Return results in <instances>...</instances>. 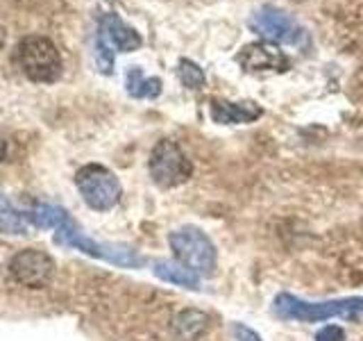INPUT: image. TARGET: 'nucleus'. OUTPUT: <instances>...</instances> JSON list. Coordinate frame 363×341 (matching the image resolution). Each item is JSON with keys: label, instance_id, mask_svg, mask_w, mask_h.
Wrapping results in <instances>:
<instances>
[{"label": "nucleus", "instance_id": "obj_6", "mask_svg": "<svg viewBox=\"0 0 363 341\" xmlns=\"http://www.w3.org/2000/svg\"><path fill=\"white\" fill-rule=\"evenodd\" d=\"M147 170H150V178L157 187L175 189L193 175V164L175 141L162 139L152 148L150 159H147Z\"/></svg>", "mask_w": 363, "mask_h": 341}, {"label": "nucleus", "instance_id": "obj_14", "mask_svg": "<svg viewBox=\"0 0 363 341\" xmlns=\"http://www.w3.org/2000/svg\"><path fill=\"white\" fill-rule=\"evenodd\" d=\"M209 328V316L200 310H184L175 316V332L184 341H198Z\"/></svg>", "mask_w": 363, "mask_h": 341}, {"label": "nucleus", "instance_id": "obj_9", "mask_svg": "<svg viewBox=\"0 0 363 341\" xmlns=\"http://www.w3.org/2000/svg\"><path fill=\"white\" fill-rule=\"evenodd\" d=\"M236 62L250 73H259V71H275L277 73V71H286L291 66L289 57L277 48V43H270V41L247 43L245 48L238 53Z\"/></svg>", "mask_w": 363, "mask_h": 341}, {"label": "nucleus", "instance_id": "obj_12", "mask_svg": "<svg viewBox=\"0 0 363 341\" xmlns=\"http://www.w3.org/2000/svg\"><path fill=\"white\" fill-rule=\"evenodd\" d=\"M152 273L164 282L177 284V287H184L191 291L200 289V276L196 271H191L189 266H184L182 261H170V259H159L155 261Z\"/></svg>", "mask_w": 363, "mask_h": 341}, {"label": "nucleus", "instance_id": "obj_1", "mask_svg": "<svg viewBox=\"0 0 363 341\" xmlns=\"http://www.w3.org/2000/svg\"><path fill=\"white\" fill-rule=\"evenodd\" d=\"M275 314L284 321H300V323H320L329 318H350V321H359L363 318V298H338V301H320L309 303L302 301L298 296L279 293L275 298Z\"/></svg>", "mask_w": 363, "mask_h": 341}, {"label": "nucleus", "instance_id": "obj_19", "mask_svg": "<svg viewBox=\"0 0 363 341\" xmlns=\"http://www.w3.org/2000/svg\"><path fill=\"white\" fill-rule=\"evenodd\" d=\"M315 341H345V330L340 325H325L323 330H318Z\"/></svg>", "mask_w": 363, "mask_h": 341}, {"label": "nucleus", "instance_id": "obj_18", "mask_svg": "<svg viewBox=\"0 0 363 341\" xmlns=\"http://www.w3.org/2000/svg\"><path fill=\"white\" fill-rule=\"evenodd\" d=\"M96 64L100 68V73H105V75L113 71V50H109L107 45H102L100 41H96Z\"/></svg>", "mask_w": 363, "mask_h": 341}, {"label": "nucleus", "instance_id": "obj_16", "mask_svg": "<svg viewBox=\"0 0 363 341\" xmlns=\"http://www.w3.org/2000/svg\"><path fill=\"white\" fill-rule=\"evenodd\" d=\"M28 227V216L18 214L11 205L0 196V232L5 234H23Z\"/></svg>", "mask_w": 363, "mask_h": 341}, {"label": "nucleus", "instance_id": "obj_21", "mask_svg": "<svg viewBox=\"0 0 363 341\" xmlns=\"http://www.w3.org/2000/svg\"><path fill=\"white\" fill-rule=\"evenodd\" d=\"M5 155H7V144H5L3 139H0V162L5 159Z\"/></svg>", "mask_w": 363, "mask_h": 341}, {"label": "nucleus", "instance_id": "obj_5", "mask_svg": "<svg viewBox=\"0 0 363 341\" xmlns=\"http://www.w3.org/2000/svg\"><path fill=\"white\" fill-rule=\"evenodd\" d=\"M55 242L60 246H66V248L82 250L84 255L105 259V261H109V264H116L123 269H141L145 264V257L136 253L134 248L121 246V244H100V242H96V239L86 237L84 232H79L75 225H68V227H64V230H57Z\"/></svg>", "mask_w": 363, "mask_h": 341}, {"label": "nucleus", "instance_id": "obj_22", "mask_svg": "<svg viewBox=\"0 0 363 341\" xmlns=\"http://www.w3.org/2000/svg\"><path fill=\"white\" fill-rule=\"evenodd\" d=\"M5 39H7V32H5V28L0 26V48H3L5 45Z\"/></svg>", "mask_w": 363, "mask_h": 341}, {"label": "nucleus", "instance_id": "obj_13", "mask_svg": "<svg viewBox=\"0 0 363 341\" xmlns=\"http://www.w3.org/2000/svg\"><path fill=\"white\" fill-rule=\"evenodd\" d=\"M28 216V221L32 225L41 227V230H64V227L73 225L71 216L64 207H57V205H37Z\"/></svg>", "mask_w": 363, "mask_h": 341}, {"label": "nucleus", "instance_id": "obj_8", "mask_svg": "<svg viewBox=\"0 0 363 341\" xmlns=\"http://www.w3.org/2000/svg\"><path fill=\"white\" fill-rule=\"evenodd\" d=\"M252 28L261 39L270 43H298L302 37V28L295 23L286 11L272 5H264L250 18Z\"/></svg>", "mask_w": 363, "mask_h": 341}, {"label": "nucleus", "instance_id": "obj_20", "mask_svg": "<svg viewBox=\"0 0 363 341\" xmlns=\"http://www.w3.org/2000/svg\"><path fill=\"white\" fill-rule=\"evenodd\" d=\"M232 335L236 341H261V337L255 332L252 328H247L245 323H234L232 325Z\"/></svg>", "mask_w": 363, "mask_h": 341}, {"label": "nucleus", "instance_id": "obj_11", "mask_svg": "<svg viewBox=\"0 0 363 341\" xmlns=\"http://www.w3.org/2000/svg\"><path fill=\"white\" fill-rule=\"evenodd\" d=\"M209 114L216 123L220 125H236V123H252L261 117V107L255 102H230V100H211Z\"/></svg>", "mask_w": 363, "mask_h": 341}, {"label": "nucleus", "instance_id": "obj_17", "mask_svg": "<svg viewBox=\"0 0 363 341\" xmlns=\"http://www.w3.org/2000/svg\"><path fill=\"white\" fill-rule=\"evenodd\" d=\"M177 73H179V80L182 85L186 89H200L204 87V71L191 60H179V66H177Z\"/></svg>", "mask_w": 363, "mask_h": 341}, {"label": "nucleus", "instance_id": "obj_7", "mask_svg": "<svg viewBox=\"0 0 363 341\" xmlns=\"http://www.w3.org/2000/svg\"><path fill=\"white\" fill-rule=\"evenodd\" d=\"M9 273L28 289H43L55 276V259L37 248H26L9 261Z\"/></svg>", "mask_w": 363, "mask_h": 341}, {"label": "nucleus", "instance_id": "obj_15", "mask_svg": "<svg viewBox=\"0 0 363 341\" xmlns=\"http://www.w3.org/2000/svg\"><path fill=\"white\" fill-rule=\"evenodd\" d=\"M125 89L132 98H157L162 94V80L145 77L139 66H130L125 73Z\"/></svg>", "mask_w": 363, "mask_h": 341}, {"label": "nucleus", "instance_id": "obj_3", "mask_svg": "<svg viewBox=\"0 0 363 341\" xmlns=\"http://www.w3.org/2000/svg\"><path fill=\"white\" fill-rule=\"evenodd\" d=\"M168 244L173 248L175 259L182 261L198 276L211 278L218 266V250L213 242L196 225H184L179 230L170 232Z\"/></svg>", "mask_w": 363, "mask_h": 341}, {"label": "nucleus", "instance_id": "obj_2", "mask_svg": "<svg viewBox=\"0 0 363 341\" xmlns=\"http://www.w3.org/2000/svg\"><path fill=\"white\" fill-rule=\"evenodd\" d=\"M16 64L28 80L41 85H50L55 80H60L62 75V55L57 50V45L39 37V34H30V37L21 39L16 45Z\"/></svg>", "mask_w": 363, "mask_h": 341}, {"label": "nucleus", "instance_id": "obj_4", "mask_svg": "<svg viewBox=\"0 0 363 341\" xmlns=\"http://www.w3.org/2000/svg\"><path fill=\"white\" fill-rule=\"evenodd\" d=\"M75 187L91 210L109 212L121 202L123 187L107 166L86 164L75 173Z\"/></svg>", "mask_w": 363, "mask_h": 341}, {"label": "nucleus", "instance_id": "obj_10", "mask_svg": "<svg viewBox=\"0 0 363 341\" xmlns=\"http://www.w3.org/2000/svg\"><path fill=\"white\" fill-rule=\"evenodd\" d=\"M102 45H107L113 53H132L141 48V34L134 28H130L118 14H102L100 26H98V37Z\"/></svg>", "mask_w": 363, "mask_h": 341}]
</instances>
